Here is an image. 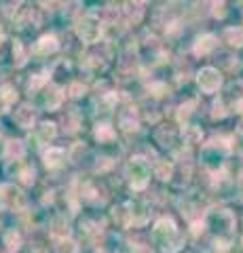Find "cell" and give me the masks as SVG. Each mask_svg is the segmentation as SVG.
I'll list each match as a JSON object with an SVG mask.
<instances>
[{
    "mask_svg": "<svg viewBox=\"0 0 243 253\" xmlns=\"http://www.w3.org/2000/svg\"><path fill=\"white\" fill-rule=\"evenodd\" d=\"M152 236H154V241L161 245L163 251H178L180 249V245H182V236L178 234V228L174 224V219H169V217H163L159 219L154 224L152 228Z\"/></svg>",
    "mask_w": 243,
    "mask_h": 253,
    "instance_id": "1",
    "label": "cell"
},
{
    "mask_svg": "<svg viewBox=\"0 0 243 253\" xmlns=\"http://www.w3.org/2000/svg\"><path fill=\"white\" fill-rule=\"evenodd\" d=\"M127 173L131 179V188H136V190H142L148 184V177H150V171H148V165L144 158H131Z\"/></svg>",
    "mask_w": 243,
    "mask_h": 253,
    "instance_id": "2",
    "label": "cell"
},
{
    "mask_svg": "<svg viewBox=\"0 0 243 253\" xmlns=\"http://www.w3.org/2000/svg\"><path fill=\"white\" fill-rule=\"evenodd\" d=\"M78 36H81L85 42H97L99 36H101V26H99V21H97L96 17H91V15L83 17V21L78 23Z\"/></svg>",
    "mask_w": 243,
    "mask_h": 253,
    "instance_id": "3",
    "label": "cell"
},
{
    "mask_svg": "<svg viewBox=\"0 0 243 253\" xmlns=\"http://www.w3.org/2000/svg\"><path fill=\"white\" fill-rule=\"evenodd\" d=\"M197 83H199V89L205 91V93H214L218 91V86H220L222 78H220V72H218L216 68H203L199 76H197Z\"/></svg>",
    "mask_w": 243,
    "mask_h": 253,
    "instance_id": "4",
    "label": "cell"
},
{
    "mask_svg": "<svg viewBox=\"0 0 243 253\" xmlns=\"http://www.w3.org/2000/svg\"><path fill=\"white\" fill-rule=\"evenodd\" d=\"M0 205L6 209H15L23 205V196L15 186H0Z\"/></svg>",
    "mask_w": 243,
    "mask_h": 253,
    "instance_id": "5",
    "label": "cell"
},
{
    "mask_svg": "<svg viewBox=\"0 0 243 253\" xmlns=\"http://www.w3.org/2000/svg\"><path fill=\"white\" fill-rule=\"evenodd\" d=\"M45 165L49 169H57V167H61L64 165V161H66V154H64V150H59V148H49L45 152Z\"/></svg>",
    "mask_w": 243,
    "mask_h": 253,
    "instance_id": "6",
    "label": "cell"
},
{
    "mask_svg": "<svg viewBox=\"0 0 243 253\" xmlns=\"http://www.w3.org/2000/svg\"><path fill=\"white\" fill-rule=\"evenodd\" d=\"M216 49V36L214 34H203L194 42V53L197 55H207Z\"/></svg>",
    "mask_w": 243,
    "mask_h": 253,
    "instance_id": "7",
    "label": "cell"
},
{
    "mask_svg": "<svg viewBox=\"0 0 243 253\" xmlns=\"http://www.w3.org/2000/svg\"><path fill=\"white\" fill-rule=\"evenodd\" d=\"M57 46H59V44H57V38H55V36H43L41 41L36 42V49H34V51H36L38 55H49V53H55Z\"/></svg>",
    "mask_w": 243,
    "mask_h": 253,
    "instance_id": "8",
    "label": "cell"
},
{
    "mask_svg": "<svg viewBox=\"0 0 243 253\" xmlns=\"http://www.w3.org/2000/svg\"><path fill=\"white\" fill-rule=\"evenodd\" d=\"M15 123H17L19 126H23V129L32 126V123H34V110L30 106H21L17 112H15Z\"/></svg>",
    "mask_w": 243,
    "mask_h": 253,
    "instance_id": "9",
    "label": "cell"
},
{
    "mask_svg": "<svg viewBox=\"0 0 243 253\" xmlns=\"http://www.w3.org/2000/svg\"><path fill=\"white\" fill-rule=\"evenodd\" d=\"M36 139L41 141V144H49V141L55 137V125L53 123H43L41 126H36Z\"/></svg>",
    "mask_w": 243,
    "mask_h": 253,
    "instance_id": "10",
    "label": "cell"
},
{
    "mask_svg": "<svg viewBox=\"0 0 243 253\" xmlns=\"http://www.w3.org/2000/svg\"><path fill=\"white\" fill-rule=\"evenodd\" d=\"M119 125L123 126L125 131H136L138 129V116H136V112H133V110H125V112H121Z\"/></svg>",
    "mask_w": 243,
    "mask_h": 253,
    "instance_id": "11",
    "label": "cell"
},
{
    "mask_svg": "<svg viewBox=\"0 0 243 253\" xmlns=\"http://www.w3.org/2000/svg\"><path fill=\"white\" fill-rule=\"evenodd\" d=\"M4 245L9 247L11 251H17L19 249V245H21V236L19 232H15V230H9L4 234Z\"/></svg>",
    "mask_w": 243,
    "mask_h": 253,
    "instance_id": "12",
    "label": "cell"
},
{
    "mask_svg": "<svg viewBox=\"0 0 243 253\" xmlns=\"http://www.w3.org/2000/svg\"><path fill=\"white\" fill-rule=\"evenodd\" d=\"M96 137L99 141H110L114 137V131H112V126L110 125H97V129H96Z\"/></svg>",
    "mask_w": 243,
    "mask_h": 253,
    "instance_id": "13",
    "label": "cell"
},
{
    "mask_svg": "<svg viewBox=\"0 0 243 253\" xmlns=\"http://www.w3.org/2000/svg\"><path fill=\"white\" fill-rule=\"evenodd\" d=\"M23 152H26V148H23L21 141H9V144H6V156H9V158H13V156L21 158Z\"/></svg>",
    "mask_w": 243,
    "mask_h": 253,
    "instance_id": "14",
    "label": "cell"
},
{
    "mask_svg": "<svg viewBox=\"0 0 243 253\" xmlns=\"http://www.w3.org/2000/svg\"><path fill=\"white\" fill-rule=\"evenodd\" d=\"M59 101H61V93L59 89H51V93H47L45 95V106L53 110V108H57L59 106Z\"/></svg>",
    "mask_w": 243,
    "mask_h": 253,
    "instance_id": "15",
    "label": "cell"
},
{
    "mask_svg": "<svg viewBox=\"0 0 243 253\" xmlns=\"http://www.w3.org/2000/svg\"><path fill=\"white\" fill-rule=\"evenodd\" d=\"M226 41H229V44H235V46L243 44V32L235 30V28H229L226 30Z\"/></svg>",
    "mask_w": 243,
    "mask_h": 253,
    "instance_id": "16",
    "label": "cell"
},
{
    "mask_svg": "<svg viewBox=\"0 0 243 253\" xmlns=\"http://www.w3.org/2000/svg\"><path fill=\"white\" fill-rule=\"evenodd\" d=\"M171 165L167 161H161V163H156V177L159 179H169L171 177Z\"/></svg>",
    "mask_w": 243,
    "mask_h": 253,
    "instance_id": "17",
    "label": "cell"
},
{
    "mask_svg": "<svg viewBox=\"0 0 243 253\" xmlns=\"http://www.w3.org/2000/svg\"><path fill=\"white\" fill-rule=\"evenodd\" d=\"M184 139L188 141V144H197V141L201 139V131L197 129V126H186L184 129Z\"/></svg>",
    "mask_w": 243,
    "mask_h": 253,
    "instance_id": "18",
    "label": "cell"
},
{
    "mask_svg": "<svg viewBox=\"0 0 243 253\" xmlns=\"http://www.w3.org/2000/svg\"><path fill=\"white\" fill-rule=\"evenodd\" d=\"M51 234H55V236H66V234H68V221H64L61 217H57L55 221H53Z\"/></svg>",
    "mask_w": 243,
    "mask_h": 253,
    "instance_id": "19",
    "label": "cell"
},
{
    "mask_svg": "<svg viewBox=\"0 0 243 253\" xmlns=\"http://www.w3.org/2000/svg\"><path fill=\"white\" fill-rule=\"evenodd\" d=\"M55 253H78V247H76L74 241H61V243L57 245Z\"/></svg>",
    "mask_w": 243,
    "mask_h": 253,
    "instance_id": "20",
    "label": "cell"
},
{
    "mask_svg": "<svg viewBox=\"0 0 243 253\" xmlns=\"http://www.w3.org/2000/svg\"><path fill=\"white\" fill-rule=\"evenodd\" d=\"M0 97H2V101L9 106V104H13V101H15L17 95H15V91L11 89V86H2V89H0Z\"/></svg>",
    "mask_w": 243,
    "mask_h": 253,
    "instance_id": "21",
    "label": "cell"
},
{
    "mask_svg": "<svg viewBox=\"0 0 243 253\" xmlns=\"http://www.w3.org/2000/svg\"><path fill=\"white\" fill-rule=\"evenodd\" d=\"M47 83V74H38V78H34V81H30V89H38V86H43Z\"/></svg>",
    "mask_w": 243,
    "mask_h": 253,
    "instance_id": "22",
    "label": "cell"
},
{
    "mask_svg": "<svg viewBox=\"0 0 243 253\" xmlns=\"http://www.w3.org/2000/svg\"><path fill=\"white\" fill-rule=\"evenodd\" d=\"M21 181H26V184H32V181H34V169L21 171Z\"/></svg>",
    "mask_w": 243,
    "mask_h": 253,
    "instance_id": "23",
    "label": "cell"
},
{
    "mask_svg": "<svg viewBox=\"0 0 243 253\" xmlns=\"http://www.w3.org/2000/svg\"><path fill=\"white\" fill-rule=\"evenodd\" d=\"M15 53H17V63H19V66H21V63L23 61H26V59H23V51H21V44L19 42H15V49H13V55Z\"/></svg>",
    "mask_w": 243,
    "mask_h": 253,
    "instance_id": "24",
    "label": "cell"
}]
</instances>
